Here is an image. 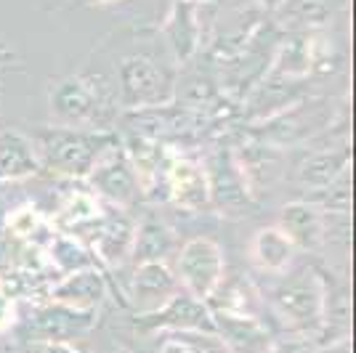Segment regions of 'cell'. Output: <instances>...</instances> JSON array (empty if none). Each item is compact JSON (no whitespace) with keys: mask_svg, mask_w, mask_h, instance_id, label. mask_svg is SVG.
Listing matches in <instances>:
<instances>
[{"mask_svg":"<svg viewBox=\"0 0 356 353\" xmlns=\"http://www.w3.org/2000/svg\"><path fill=\"white\" fill-rule=\"evenodd\" d=\"M88 3H96V6H102V3H112V0H88Z\"/></svg>","mask_w":356,"mask_h":353,"instance_id":"f546056e","label":"cell"},{"mask_svg":"<svg viewBox=\"0 0 356 353\" xmlns=\"http://www.w3.org/2000/svg\"><path fill=\"white\" fill-rule=\"evenodd\" d=\"M210 313L216 324V338L229 353H274L268 329L252 313L234 309H216Z\"/></svg>","mask_w":356,"mask_h":353,"instance_id":"9c48e42d","label":"cell"},{"mask_svg":"<svg viewBox=\"0 0 356 353\" xmlns=\"http://www.w3.org/2000/svg\"><path fill=\"white\" fill-rule=\"evenodd\" d=\"M189 3H197V6H200V3H218V0H189Z\"/></svg>","mask_w":356,"mask_h":353,"instance_id":"f1b7e54d","label":"cell"},{"mask_svg":"<svg viewBox=\"0 0 356 353\" xmlns=\"http://www.w3.org/2000/svg\"><path fill=\"white\" fill-rule=\"evenodd\" d=\"M170 250H173V231L157 215H144L136 223L134 255H131V261L136 265L165 261Z\"/></svg>","mask_w":356,"mask_h":353,"instance_id":"ffe728a7","label":"cell"},{"mask_svg":"<svg viewBox=\"0 0 356 353\" xmlns=\"http://www.w3.org/2000/svg\"><path fill=\"white\" fill-rule=\"evenodd\" d=\"M282 3L284 0H258V6H261V8H266V11H277Z\"/></svg>","mask_w":356,"mask_h":353,"instance_id":"4316f807","label":"cell"},{"mask_svg":"<svg viewBox=\"0 0 356 353\" xmlns=\"http://www.w3.org/2000/svg\"><path fill=\"white\" fill-rule=\"evenodd\" d=\"M136 329L147 332H173V335H202V338H216V324L210 313L208 303L197 300L192 295L178 293L170 303H165L160 311L136 316Z\"/></svg>","mask_w":356,"mask_h":353,"instance_id":"8992f818","label":"cell"},{"mask_svg":"<svg viewBox=\"0 0 356 353\" xmlns=\"http://www.w3.org/2000/svg\"><path fill=\"white\" fill-rule=\"evenodd\" d=\"M165 186H168V199L181 210L200 213L213 205L208 167H202L200 162L186 160V157L170 160L165 167Z\"/></svg>","mask_w":356,"mask_h":353,"instance_id":"7c38bea8","label":"cell"},{"mask_svg":"<svg viewBox=\"0 0 356 353\" xmlns=\"http://www.w3.org/2000/svg\"><path fill=\"white\" fill-rule=\"evenodd\" d=\"M163 35L178 64H186L197 56L200 43H202V27L197 19V3L189 0H173L170 14L163 22Z\"/></svg>","mask_w":356,"mask_h":353,"instance_id":"5bb4252c","label":"cell"},{"mask_svg":"<svg viewBox=\"0 0 356 353\" xmlns=\"http://www.w3.org/2000/svg\"><path fill=\"white\" fill-rule=\"evenodd\" d=\"M112 141H118L115 133L61 128V125L40 128L32 136L40 170H48L56 178H67V181H86L96 160Z\"/></svg>","mask_w":356,"mask_h":353,"instance_id":"6da1fadb","label":"cell"},{"mask_svg":"<svg viewBox=\"0 0 356 353\" xmlns=\"http://www.w3.org/2000/svg\"><path fill=\"white\" fill-rule=\"evenodd\" d=\"M335 3L332 0H284L277 8L282 19L300 24V27H322L330 22Z\"/></svg>","mask_w":356,"mask_h":353,"instance_id":"603a6c76","label":"cell"},{"mask_svg":"<svg viewBox=\"0 0 356 353\" xmlns=\"http://www.w3.org/2000/svg\"><path fill=\"white\" fill-rule=\"evenodd\" d=\"M284 234L293 239L298 250H319L325 239V223H322V210H316L309 202H290L280 215V223Z\"/></svg>","mask_w":356,"mask_h":353,"instance_id":"e0dca14e","label":"cell"},{"mask_svg":"<svg viewBox=\"0 0 356 353\" xmlns=\"http://www.w3.org/2000/svg\"><path fill=\"white\" fill-rule=\"evenodd\" d=\"M88 192H93L99 199H104L115 210H128L141 197V181L136 173L134 162L128 157L125 147L112 141L96 160L93 170L88 173Z\"/></svg>","mask_w":356,"mask_h":353,"instance_id":"5b68a950","label":"cell"},{"mask_svg":"<svg viewBox=\"0 0 356 353\" xmlns=\"http://www.w3.org/2000/svg\"><path fill=\"white\" fill-rule=\"evenodd\" d=\"M43 255L51 268L61 271V277L96 265V258H93L88 245L80 236L67 234V231H51L48 242L43 245Z\"/></svg>","mask_w":356,"mask_h":353,"instance_id":"ac0fdd59","label":"cell"},{"mask_svg":"<svg viewBox=\"0 0 356 353\" xmlns=\"http://www.w3.org/2000/svg\"><path fill=\"white\" fill-rule=\"evenodd\" d=\"M303 202L314 205L316 210H330V213H348L351 210V170L343 173L338 181H332L325 189H316V194L306 197Z\"/></svg>","mask_w":356,"mask_h":353,"instance_id":"cb8c5ba5","label":"cell"},{"mask_svg":"<svg viewBox=\"0 0 356 353\" xmlns=\"http://www.w3.org/2000/svg\"><path fill=\"white\" fill-rule=\"evenodd\" d=\"M120 99L128 109H157L173 99L176 80L160 61L147 54L125 56L118 64Z\"/></svg>","mask_w":356,"mask_h":353,"instance_id":"7a4b0ae2","label":"cell"},{"mask_svg":"<svg viewBox=\"0 0 356 353\" xmlns=\"http://www.w3.org/2000/svg\"><path fill=\"white\" fill-rule=\"evenodd\" d=\"M106 297H109V281H106L104 271L96 265L64 274L45 290L48 303H56L61 309L77 311V313H99Z\"/></svg>","mask_w":356,"mask_h":353,"instance_id":"52a82bcc","label":"cell"},{"mask_svg":"<svg viewBox=\"0 0 356 353\" xmlns=\"http://www.w3.org/2000/svg\"><path fill=\"white\" fill-rule=\"evenodd\" d=\"M271 306L293 327L314 329L325 316V290L314 277H296L282 287H274Z\"/></svg>","mask_w":356,"mask_h":353,"instance_id":"ba28073f","label":"cell"},{"mask_svg":"<svg viewBox=\"0 0 356 353\" xmlns=\"http://www.w3.org/2000/svg\"><path fill=\"white\" fill-rule=\"evenodd\" d=\"M296 255L298 247L280 226L258 229L250 239V261L266 274H287Z\"/></svg>","mask_w":356,"mask_h":353,"instance_id":"2e32d148","label":"cell"},{"mask_svg":"<svg viewBox=\"0 0 356 353\" xmlns=\"http://www.w3.org/2000/svg\"><path fill=\"white\" fill-rule=\"evenodd\" d=\"M24 353H83L70 343H48V340H30L24 345Z\"/></svg>","mask_w":356,"mask_h":353,"instance_id":"484cf974","label":"cell"},{"mask_svg":"<svg viewBox=\"0 0 356 353\" xmlns=\"http://www.w3.org/2000/svg\"><path fill=\"white\" fill-rule=\"evenodd\" d=\"M136 221L125 210L104 213V218L96 223V231L90 236L88 247L96 263L109 268H122L134 255Z\"/></svg>","mask_w":356,"mask_h":353,"instance_id":"30bf717a","label":"cell"},{"mask_svg":"<svg viewBox=\"0 0 356 353\" xmlns=\"http://www.w3.org/2000/svg\"><path fill=\"white\" fill-rule=\"evenodd\" d=\"M178 293H181V287H178L176 274H173V268H168L165 261L136 265L134 279H131V287H128V295L134 300V309L138 311V316L160 311Z\"/></svg>","mask_w":356,"mask_h":353,"instance_id":"4fadbf2b","label":"cell"},{"mask_svg":"<svg viewBox=\"0 0 356 353\" xmlns=\"http://www.w3.org/2000/svg\"><path fill=\"white\" fill-rule=\"evenodd\" d=\"M96 327V313H77L61 309L56 303L35 306L27 316V343L30 340H48V343H70L72 338H83Z\"/></svg>","mask_w":356,"mask_h":353,"instance_id":"8fae6325","label":"cell"},{"mask_svg":"<svg viewBox=\"0 0 356 353\" xmlns=\"http://www.w3.org/2000/svg\"><path fill=\"white\" fill-rule=\"evenodd\" d=\"M223 268H226V261H223L221 245L208 236H194L178 250L173 274L178 279V287H184V293L208 303L221 287Z\"/></svg>","mask_w":356,"mask_h":353,"instance_id":"277c9868","label":"cell"},{"mask_svg":"<svg viewBox=\"0 0 356 353\" xmlns=\"http://www.w3.org/2000/svg\"><path fill=\"white\" fill-rule=\"evenodd\" d=\"M19 324V300L0 290V335L11 332Z\"/></svg>","mask_w":356,"mask_h":353,"instance_id":"d4e9b609","label":"cell"},{"mask_svg":"<svg viewBox=\"0 0 356 353\" xmlns=\"http://www.w3.org/2000/svg\"><path fill=\"white\" fill-rule=\"evenodd\" d=\"M102 218H104V207H102V199L96 194L74 192L61 202L59 213H56V226H59L61 231L72 234L74 229L96 226Z\"/></svg>","mask_w":356,"mask_h":353,"instance_id":"44dd1931","label":"cell"},{"mask_svg":"<svg viewBox=\"0 0 356 353\" xmlns=\"http://www.w3.org/2000/svg\"><path fill=\"white\" fill-rule=\"evenodd\" d=\"M11 56H14V54H11L8 48H3V45H0V67H3V64H6L8 59H11Z\"/></svg>","mask_w":356,"mask_h":353,"instance_id":"83f0119b","label":"cell"},{"mask_svg":"<svg viewBox=\"0 0 356 353\" xmlns=\"http://www.w3.org/2000/svg\"><path fill=\"white\" fill-rule=\"evenodd\" d=\"M6 229H8V236L16 239V242H22V245H30V247H40L43 250V236H51V226L45 221L43 215H40V210L32 205H22L11 210V215H8V221H6Z\"/></svg>","mask_w":356,"mask_h":353,"instance_id":"7402d4cb","label":"cell"},{"mask_svg":"<svg viewBox=\"0 0 356 353\" xmlns=\"http://www.w3.org/2000/svg\"><path fill=\"white\" fill-rule=\"evenodd\" d=\"M40 173V160L27 133L0 131V183H19Z\"/></svg>","mask_w":356,"mask_h":353,"instance_id":"9a60e30c","label":"cell"},{"mask_svg":"<svg viewBox=\"0 0 356 353\" xmlns=\"http://www.w3.org/2000/svg\"><path fill=\"white\" fill-rule=\"evenodd\" d=\"M348 162L351 154L348 149H325V151H316L312 157L300 162L298 167V181L309 189H325L332 181H338L343 173H348Z\"/></svg>","mask_w":356,"mask_h":353,"instance_id":"d6986e66","label":"cell"},{"mask_svg":"<svg viewBox=\"0 0 356 353\" xmlns=\"http://www.w3.org/2000/svg\"><path fill=\"white\" fill-rule=\"evenodd\" d=\"M104 93L96 80L88 77H61L48 88V115L61 128H88L99 131L96 120L104 112Z\"/></svg>","mask_w":356,"mask_h":353,"instance_id":"3957f363","label":"cell"}]
</instances>
